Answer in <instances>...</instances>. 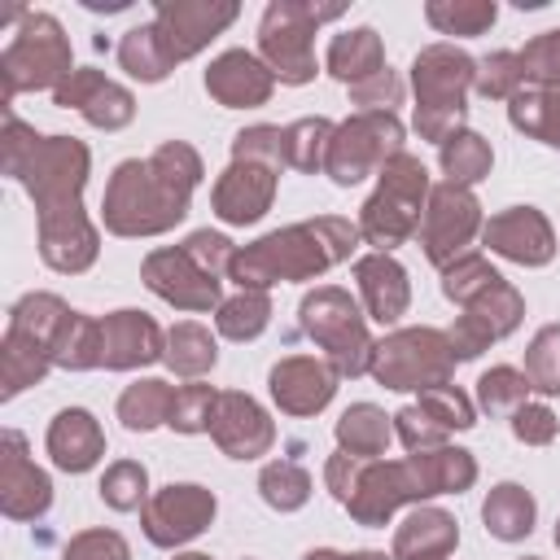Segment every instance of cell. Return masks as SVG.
Wrapping results in <instances>:
<instances>
[{
	"mask_svg": "<svg viewBox=\"0 0 560 560\" xmlns=\"http://www.w3.org/2000/svg\"><path fill=\"white\" fill-rule=\"evenodd\" d=\"M4 175L18 179L39 214V258L61 271L79 276L101 254V232L83 214V188H88V144L74 136H39L26 127L13 109H4Z\"/></svg>",
	"mask_w": 560,
	"mask_h": 560,
	"instance_id": "cell-1",
	"label": "cell"
},
{
	"mask_svg": "<svg viewBox=\"0 0 560 560\" xmlns=\"http://www.w3.org/2000/svg\"><path fill=\"white\" fill-rule=\"evenodd\" d=\"M206 166L188 140H162L149 158H127L114 166L101 201L105 232L114 236H162L184 223L192 188Z\"/></svg>",
	"mask_w": 560,
	"mask_h": 560,
	"instance_id": "cell-2",
	"label": "cell"
},
{
	"mask_svg": "<svg viewBox=\"0 0 560 560\" xmlns=\"http://www.w3.org/2000/svg\"><path fill=\"white\" fill-rule=\"evenodd\" d=\"M359 223L341 219V214H319V219H302L289 228H276L267 236H258L254 245H241L232 258L228 280H236L241 289H271V284H289V280H315L328 267L346 262L359 245Z\"/></svg>",
	"mask_w": 560,
	"mask_h": 560,
	"instance_id": "cell-3",
	"label": "cell"
},
{
	"mask_svg": "<svg viewBox=\"0 0 560 560\" xmlns=\"http://www.w3.org/2000/svg\"><path fill=\"white\" fill-rule=\"evenodd\" d=\"M324 481L332 499L359 521V525H389L398 508L424 503V486L416 472V459H359V455H328Z\"/></svg>",
	"mask_w": 560,
	"mask_h": 560,
	"instance_id": "cell-4",
	"label": "cell"
},
{
	"mask_svg": "<svg viewBox=\"0 0 560 560\" xmlns=\"http://www.w3.org/2000/svg\"><path fill=\"white\" fill-rule=\"evenodd\" d=\"M477 83V61L455 44H429L411 61V88H416V131L420 140H433L438 149L464 131L468 118V92Z\"/></svg>",
	"mask_w": 560,
	"mask_h": 560,
	"instance_id": "cell-5",
	"label": "cell"
},
{
	"mask_svg": "<svg viewBox=\"0 0 560 560\" xmlns=\"http://www.w3.org/2000/svg\"><path fill=\"white\" fill-rule=\"evenodd\" d=\"M18 31L0 52V101L4 109H13V96L22 92H57L79 66L70 61V39L61 31V22L52 13H31L18 9L13 13Z\"/></svg>",
	"mask_w": 560,
	"mask_h": 560,
	"instance_id": "cell-6",
	"label": "cell"
},
{
	"mask_svg": "<svg viewBox=\"0 0 560 560\" xmlns=\"http://www.w3.org/2000/svg\"><path fill=\"white\" fill-rule=\"evenodd\" d=\"M429 192H433V184H429L424 162L402 149L398 158H389L376 171V188H372V197L359 210V236L376 254H389L394 245H402L407 236L420 232Z\"/></svg>",
	"mask_w": 560,
	"mask_h": 560,
	"instance_id": "cell-7",
	"label": "cell"
},
{
	"mask_svg": "<svg viewBox=\"0 0 560 560\" xmlns=\"http://www.w3.org/2000/svg\"><path fill=\"white\" fill-rule=\"evenodd\" d=\"M302 332L324 350V359L332 363L337 376H363L372 368V332H368V315L359 311V302L337 289V284H315L302 306H298Z\"/></svg>",
	"mask_w": 560,
	"mask_h": 560,
	"instance_id": "cell-8",
	"label": "cell"
},
{
	"mask_svg": "<svg viewBox=\"0 0 560 560\" xmlns=\"http://www.w3.org/2000/svg\"><path fill=\"white\" fill-rule=\"evenodd\" d=\"M346 4H311V0H271L262 9L258 22V57L267 61V70L289 83L302 88L315 79V26L341 18Z\"/></svg>",
	"mask_w": 560,
	"mask_h": 560,
	"instance_id": "cell-9",
	"label": "cell"
},
{
	"mask_svg": "<svg viewBox=\"0 0 560 560\" xmlns=\"http://www.w3.org/2000/svg\"><path fill=\"white\" fill-rule=\"evenodd\" d=\"M455 350L446 328H394L376 341L372 350V376L385 389H429V385H446L455 376Z\"/></svg>",
	"mask_w": 560,
	"mask_h": 560,
	"instance_id": "cell-10",
	"label": "cell"
},
{
	"mask_svg": "<svg viewBox=\"0 0 560 560\" xmlns=\"http://www.w3.org/2000/svg\"><path fill=\"white\" fill-rule=\"evenodd\" d=\"M398 153H402V122H398V114H350L332 131L324 175L337 188H354L359 179L376 175Z\"/></svg>",
	"mask_w": 560,
	"mask_h": 560,
	"instance_id": "cell-11",
	"label": "cell"
},
{
	"mask_svg": "<svg viewBox=\"0 0 560 560\" xmlns=\"http://www.w3.org/2000/svg\"><path fill=\"white\" fill-rule=\"evenodd\" d=\"M214 512H219L214 490H206L197 481H171V486L153 490L149 503L140 508V529L153 547L171 551V547H184L197 534H206Z\"/></svg>",
	"mask_w": 560,
	"mask_h": 560,
	"instance_id": "cell-12",
	"label": "cell"
},
{
	"mask_svg": "<svg viewBox=\"0 0 560 560\" xmlns=\"http://www.w3.org/2000/svg\"><path fill=\"white\" fill-rule=\"evenodd\" d=\"M481 232V206L472 188L459 184H433L424 219H420V249L433 267H451L459 254H468V241Z\"/></svg>",
	"mask_w": 560,
	"mask_h": 560,
	"instance_id": "cell-13",
	"label": "cell"
},
{
	"mask_svg": "<svg viewBox=\"0 0 560 560\" xmlns=\"http://www.w3.org/2000/svg\"><path fill=\"white\" fill-rule=\"evenodd\" d=\"M241 4L232 0H158L153 9V26H158V39L171 57V66L197 57L214 35H223L232 22H236Z\"/></svg>",
	"mask_w": 560,
	"mask_h": 560,
	"instance_id": "cell-14",
	"label": "cell"
},
{
	"mask_svg": "<svg viewBox=\"0 0 560 560\" xmlns=\"http://www.w3.org/2000/svg\"><path fill=\"white\" fill-rule=\"evenodd\" d=\"M464 315L446 328L455 359H477L481 350H490V341H503L508 332H516V324L525 319V298L516 293V284L499 280L486 293H477L468 306H459Z\"/></svg>",
	"mask_w": 560,
	"mask_h": 560,
	"instance_id": "cell-15",
	"label": "cell"
},
{
	"mask_svg": "<svg viewBox=\"0 0 560 560\" xmlns=\"http://www.w3.org/2000/svg\"><path fill=\"white\" fill-rule=\"evenodd\" d=\"M140 280L149 284V293H158L175 311H219L223 306V280L201 271L179 245L144 254Z\"/></svg>",
	"mask_w": 560,
	"mask_h": 560,
	"instance_id": "cell-16",
	"label": "cell"
},
{
	"mask_svg": "<svg viewBox=\"0 0 560 560\" xmlns=\"http://www.w3.org/2000/svg\"><path fill=\"white\" fill-rule=\"evenodd\" d=\"M52 508V481L31 459L18 429L0 433V512L9 521H39Z\"/></svg>",
	"mask_w": 560,
	"mask_h": 560,
	"instance_id": "cell-17",
	"label": "cell"
},
{
	"mask_svg": "<svg viewBox=\"0 0 560 560\" xmlns=\"http://www.w3.org/2000/svg\"><path fill=\"white\" fill-rule=\"evenodd\" d=\"M481 245L521 267H547L556 258V232L538 206H508L481 223Z\"/></svg>",
	"mask_w": 560,
	"mask_h": 560,
	"instance_id": "cell-18",
	"label": "cell"
},
{
	"mask_svg": "<svg viewBox=\"0 0 560 560\" xmlns=\"http://www.w3.org/2000/svg\"><path fill=\"white\" fill-rule=\"evenodd\" d=\"M276 179L280 171L267 162H249V158H232L228 171L214 179L210 188V206L228 228H249L258 223L271 201H276Z\"/></svg>",
	"mask_w": 560,
	"mask_h": 560,
	"instance_id": "cell-19",
	"label": "cell"
},
{
	"mask_svg": "<svg viewBox=\"0 0 560 560\" xmlns=\"http://www.w3.org/2000/svg\"><path fill=\"white\" fill-rule=\"evenodd\" d=\"M214 446L228 455V459H258L271 451L276 442V424L271 416L241 389H219L214 398V411H210V429Z\"/></svg>",
	"mask_w": 560,
	"mask_h": 560,
	"instance_id": "cell-20",
	"label": "cell"
},
{
	"mask_svg": "<svg viewBox=\"0 0 560 560\" xmlns=\"http://www.w3.org/2000/svg\"><path fill=\"white\" fill-rule=\"evenodd\" d=\"M52 105L79 109L83 122L96 127V131H118V127H127V122L136 118V96H131L122 83H114V79H105L101 70H92V66H79V70L52 92Z\"/></svg>",
	"mask_w": 560,
	"mask_h": 560,
	"instance_id": "cell-21",
	"label": "cell"
},
{
	"mask_svg": "<svg viewBox=\"0 0 560 560\" xmlns=\"http://www.w3.org/2000/svg\"><path fill=\"white\" fill-rule=\"evenodd\" d=\"M166 354V332L144 311H109L101 319V368L105 372H131L149 368Z\"/></svg>",
	"mask_w": 560,
	"mask_h": 560,
	"instance_id": "cell-22",
	"label": "cell"
},
{
	"mask_svg": "<svg viewBox=\"0 0 560 560\" xmlns=\"http://www.w3.org/2000/svg\"><path fill=\"white\" fill-rule=\"evenodd\" d=\"M337 381H341V376L332 372L328 359L289 354V359H280V363L271 368L267 389H271V398H276V407H280L284 416H315V411H324V407L332 402Z\"/></svg>",
	"mask_w": 560,
	"mask_h": 560,
	"instance_id": "cell-23",
	"label": "cell"
},
{
	"mask_svg": "<svg viewBox=\"0 0 560 560\" xmlns=\"http://www.w3.org/2000/svg\"><path fill=\"white\" fill-rule=\"evenodd\" d=\"M271 88H276V74L267 70V61L245 48L219 52L206 70V92L223 109H258L271 101Z\"/></svg>",
	"mask_w": 560,
	"mask_h": 560,
	"instance_id": "cell-24",
	"label": "cell"
},
{
	"mask_svg": "<svg viewBox=\"0 0 560 560\" xmlns=\"http://www.w3.org/2000/svg\"><path fill=\"white\" fill-rule=\"evenodd\" d=\"M354 284H359V298L368 306V319L376 324H398L411 306V280H407V267L394 258V254H363L354 258Z\"/></svg>",
	"mask_w": 560,
	"mask_h": 560,
	"instance_id": "cell-25",
	"label": "cell"
},
{
	"mask_svg": "<svg viewBox=\"0 0 560 560\" xmlns=\"http://www.w3.org/2000/svg\"><path fill=\"white\" fill-rule=\"evenodd\" d=\"M44 446H48V455L61 472H88L105 455V433H101V424L88 407H66V411L52 416Z\"/></svg>",
	"mask_w": 560,
	"mask_h": 560,
	"instance_id": "cell-26",
	"label": "cell"
},
{
	"mask_svg": "<svg viewBox=\"0 0 560 560\" xmlns=\"http://www.w3.org/2000/svg\"><path fill=\"white\" fill-rule=\"evenodd\" d=\"M459 547V525L446 508H429V503H416L402 525L394 529V547L389 556L394 560H446L451 551Z\"/></svg>",
	"mask_w": 560,
	"mask_h": 560,
	"instance_id": "cell-27",
	"label": "cell"
},
{
	"mask_svg": "<svg viewBox=\"0 0 560 560\" xmlns=\"http://www.w3.org/2000/svg\"><path fill=\"white\" fill-rule=\"evenodd\" d=\"M324 66H328L332 79H341L346 88H354V83H363V79H372V74L385 70V44H381V35L372 26H350V31L332 35Z\"/></svg>",
	"mask_w": 560,
	"mask_h": 560,
	"instance_id": "cell-28",
	"label": "cell"
},
{
	"mask_svg": "<svg viewBox=\"0 0 560 560\" xmlns=\"http://www.w3.org/2000/svg\"><path fill=\"white\" fill-rule=\"evenodd\" d=\"M481 521H486V534L499 538V542H521L534 534V521H538V503L525 486L516 481H499L490 486L486 503H481Z\"/></svg>",
	"mask_w": 560,
	"mask_h": 560,
	"instance_id": "cell-29",
	"label": "cell"
},
{
	"mask_svg": "<svg viewBox=\"0 0 560 560\" xmlns=\"http://www.w3.org/2000/svg\"><path fill=\"white\" fill-rule=\"evenodd\" d=\"M394 442V416H385L376 402H350L337 416V451L359 459H385Z\"/></svg>",
	"mask_w": 560,
	"mask_h": 560,
	"instance_id": "cell-30",
	"label": "cell"
},
{
	"mask_svg": "<svg viewBox=\"0 0 560 560\" xmlns=\"http://www.w3.org/2000/svg\"><path fill=\"white\" fill-rule=\"evenodd\" d=\"M416 459V472H420V486L424 494H464L472 481H477V459L472 451L464 446H438V451H411Z\"/></svg>",
	"mask_w": 560,
	"mask_h": 560,
	"instance_id": "cell-31",
	"label": "cell"
},
{
	"mask_svg": "<svg viewBox=\"0 0 560 560\" xmlns=\"http://www.w3.org/2000/svg\"><path fill=\"white\" fill-rule=\"evenodd\" d=\"M162 363H166L175 376H184V381H201V376L219 363V341L210 337L206 324L179 319V324L166 332V354H162Z\"/></svg>",
	"mask_w": 560,
	"mask_h": 560,
	"instance_id": "cell-32",
	"label": "cell"
},
{
	"mask_svg": "<svg viewBox=\"0 0 560 560\" xmlns=\"http://www.w3.org/2000/svg\"><path fill=\"white\" fill-rule=\"evenodd\" d=\"M48 368H52V354L39 341L4 328V341H0V398H18L26 385L44 381Z\"/></svg>",
	"mask_w": 560,
	"mask_h": 560,
	"instance_id": "cell-33",
	"label": "cell"
},
{
	"mask_svg": "<svg viewBox=\"0 0 560 560\" xmlns=\"http://www.w3.org/2000/svg\"><path fill=\"white\" fill-rule=\"evenodd\" d=\"M508 122L551 149H560V88H521L508 101Z\"/></svg>",
	"mask_w": 560,
	"mask_h": 560,
	"instance_id": "cell-34",
	"label": "cell"
},
{
	"mask_svg": "<svg viewBox=\"0 0 560 560\" xmlns=\"http://www.w3.org/2000/svg\"><path fill=\"white\" fill-rule=\"evenodd\" d=\"M171 402H175V385H166L158 376H144V381H136L118 394V420L131 433H149V429L166 424Z\"/></svg>",
	"mask_w": 560,
	"mask_h": 560,
	"instance_id": "cell-35",
	"label": "cell"
},
{
	"mask_svg": "<svg viewBox=\"0 0 560 560\" xmlns=\"http://www.w3.org/2000/svg\"><path fill=\"white\" fill-rule=\"evenodd\" d=\"M438 158H442V175H446V184H459V188H472V184H481L486 175H490V166H494V149H490V140L486 136H477V131H455L442 149H438Z\"/></svg>",
	"mask_w": 560,
	"mask_h": 560,
	"instance_id": "cell-36",
	"label": "cell"
},
{
	"mask_svg": "<svg viewBox=\"0 0 560 560\" xmlns=\"http://www.w3.org/2000/svg\"><path fill=\"white\" fill-rule=\"evenodd\" d=\"M118 66L131 79H140V83H162L175 70L171 57H166V48H162V39H158V26L153 22H140V26H131L118 39Z\"/></svg>",
	"mask_w": 560,
	"mask_h": 560,
	"instance_id": "cell-37",
	"label": "cell"
},
{
	"mask_svg": "<svg viewBox=\"0 0 560 560\" xmlns=\"http://www.w3.org/2000/svg\"><path fill=\"white\" fill-rule=\"evenodd\" d=\"M267 324H271V293L267 289H241V293L223 298V306L214 311V328L228 341H254Z\"/></svg>",
	"mask_w": 560,
	"mask_h": 560,
	"instance_id": "cell-38",
	"label": "cell"
},
{
	"mask_svg": "<svg viewBox=\"0 0 560 560\" xmlns=\"http://www.w3.org/2000/svg\"><path fill=\"white\" fill-rule=\"evenodd\" d=\"M332 131H337V122H328V118H319V114L289 122V127H284V166H293V171H302V175L324 171Z\"/></svg>",
	"mask_w": 560,
	"mask_h": 560,
	"instance_id": "cell-39",
	"label": "cell"
},
{
	"mask_svg": "<svg viewBox=\"0 0 560 560\" xmlns=\"http://www.w3.org/2000/svg\"><path fill=\"white\" fill-rule=\"evenodd\" d=\"M52 363L66 368V372H92L101 368V319L74 311L52 346Z\"/></svg>",
	"mask_w": 560,
	"mask_h": 560,
	"instance_id": "cell-40",
	"label": "cell"
},
{
	"mask_svg": "<svg viewBox=\"0 0 560 560\" xmlns=\"http://www.w3.org/2000/svg\"><path fill=\"white\" fill-rule=\"evenodd\" d=\"M424 18L442 35H486L499 18L494 0H429Z\"/></svg>",
	"mask_w": 560,
	"mask_h": 560,
	"instance_id": "cell-41",
	"label": "cell"
},
{
	"mask_svg": "<svg viewBox=\"0 0 560 560\" xmlns=\"http://www.w3.org/2000/svg\"><path fill=\"white\" fill-rule=\"evenodd\" d=\"M258 494L276 512H298L311 499V472L298 459H271L258 472Z\"/></svg>",
	"mask_w": 560,
	"mask_h": 560,
	"instance_id": "cell-42",
	"label": "cell"
},
{
	"mask_svg": "<svg viewBox=\"0 0 560 560\" xmlns=\"http://www.w3.org/2000/svg\"><path fill=\"white\" fill-rule=\"evenodd\" d=\"M529 376L521 372V368H508V363H499V368H490V372H481V381H477V407L486 411V416H512L516 407H525L529 402Z\"/></svg>",
	"mask_w": 560,
	"mask_h": 560,
	"instance_id": "cell-43",
	"label": "cell"
},
{
	"mask_svg": "<svg viewBox=\"0 0 560 560\" xmlns=\"http://www.w3.org/2000/svg\"><path fill=\"white\" fill-rule=\"evenodd\" d=\"M101 503L114 512H136L149 503V468L140 459H114L101 472Z\"/></svg>",
	"mask_w": 560,
	"mask_h": 560,
	"instance_id": "cell-44",
	"label": "cell"
},
{
	"mask_svg": "<svg viewBox=\"0 0 560 560\" xmlns=\"http://www.w3.org/2000/svg\"><path fill=\"white\" fill-rule=\"evenodd\" d=\"M503 276L490 267L486 254H459L451 267H442V293L455 302V306H468L477 293H486L490 284H499Z\"/></svg>",
	"mask_w": 560,
	"mask_h": 560,
	"instance_id": "cell-45",
	"label": "cell"
},
{
	"mask_svg": "<svg viewBox=\"0 0 560 560\" xmlns=\"http://www.w3.org/2000/svg\"><path fill=\"white\" fill-rule=\"evenodd\" d=\"M529 385L538 394H560V324H542L534 341L525 346V368Z\"/></svg>",
	"mask_w": 560,
	"mask_h": 560,
	"instance_id": "cell-46",
	"label": "cell"
},
{
	"mask_svg": "<svg viewBox=\"0 0 560 560\" xmlns=\"http://www.w3.org/2000/svg\"><path fill=\"white\" fill-rule=\"evenodd\" d=\"M477 96L486 101H512L521 88H525V70H521V57L516 52H490L477 61Z\"/></svg>",
	"mask_w": 560,
	"mask_h": 560,
	"instance_id": "cell-47",
	"label": "cell"
},
{
	"mask_svg": "<svg viewBox=\"0 0 560 560\" xmlns=\"http://www.w3.org/2000/svg\"><path fill=\"white\" fill-rule=\"evenodd\" d=\"M214 398H219V389L206 385V381H188V385H179L166 424H171L175 433H206V429H210Z\"/></svg>",
	"mask_w": 560,
	"mask_h": 560,
	"instance_id": "cell-48",
	"label": "cell"
},
{
	"mask_svg": "<svg viewBox=\"0 0 560 560\" xmlns=\"http://www.w3.org/2000/svg\"><path fill=\"white\" fill-rule=\"evenodd\" d=\"M446 433H455V429H472L477 424V407H472V398L459 389V385H429V389H420V398H416Z\"/></svg>",
	"mask_w": 560,
	"mask_h": 560,
	"instance_id": "cell-49",
	"label": "cell"
},
{
	"mask_svg": "<svg viewBox=\"0 0 560 560\" xmlns=\"http://www.w3.org/2000/svg\"><path fill=\"white\" fill-rule=\"evenodd\" d=\"M516 57L525 70V88H560V26L534 35Z\"/></svg>",
	"mask_w": 560,
	"mask_h": 560,
	"instance_id": "cell-50",
	"label": "cell"
},
{
	"mask_svg": "<svg viewBox=\"0 0 560 560\" xmlns=\"http://www.w3.org/2000/svg\"><path fill=\"white\" fill-rule=\"evenodd\" d=\"M394 438L407 446V451H438V446H446V429L420 407V402H407L398 416H394Z\"/></svg>",
	"mask_w": 560,
	"mask_h": 560,
	"instance_id": "cell-51",
	"label": "cell"
},
{
	"mask_svg": "<svg viewBox=\"0 0 560 560\" xmlns=\"http://www.w3.org/2000/svg\"><path fill=\"white\" fill-rule=\"evenodd\" d=\"M232 158H249V162H267V166H284V127L258 122L232 136Z\"/></svg>",
	"mask_w": 560,
	"mask_h": 560,
	"instance_id": "cell-52",
	"label": "cell"
},
{
	"mask_svg": "<svg viewBox=\"0 0 560 560\" xmlns=\"http://www.w3.org/2000/svg\"><path fill=\"white\" fill-rule=\"evenodd\" d=\"M201 271H210V276H228L232 271V258H236V245L223 236V232H210V228H201V232H188L184 236V245H179Z\"/></svg>",
	"mask_w": 560,
	"mask_h": 560,
	"instance_id": "cell-53",
	"label": "cell"
},
{
	"mask_svg": "<svg viewBox=\"0 0 560 560\" xmlns=\"http://www.w3.org/2000/svg\"><path fill=\"white\" fill-rule=\"evenodd\" d=\"M350 101L359 105V114H394V105H402V79L385 66L381 74L354 83L350 88Z\"/></svg>",
	"mask_w": 560,
	"mask_h": 560,
	"instance_id": "cell-54",
	"label": "cell"
},
{
	"mask_svg": "<svg viewBox=\"0 0 560 560\" xmlns=\"http://www.w3.org/2000/svg\"><path fill=\"white\" fill-rule=\"evenodd\" d=\"M61 560H131V547L118 529H83L66 542Z\"/></svg>",
	"mask_w": 560,
	"mask_h": 560,
	"instance_id": "cell-55",
	"label": "cell"
},
{
	"mask_svg": "<svg viewBox=\"0 0 560 560\" xmlns=\"http://www.w3.org/2000/svg\"><path fill=\"white\" fill-rule=\"evenodd\" d=\"M556 433H560V420H556V411L547 402H525V407L512 411V438L516 442L547 446V442H556Z\"/></svg>",
	"mask_w": 560,
	"mask_h": 560,
	"instance_id": "cell-56",
	"label": "cell"
},
{
	"mask_svg": "<svg viewBox=\"0 0 560 560\" xmlns=\"http://www.w3.org/2000/svg\"><path fill=\"white\" fill-rule=\"evenodd\" d=\"M302 560H346V551H332V547H315V551H306Z\"/></svg>",
	"mask_w": 560,
	"mask_h": 560,
	"instance_id": "cell-57",
	"label": "cell"
},
{
	"mask_svg": "<svg viewBox=\"0 0 560 560\" xmlns=\"http://www.w3.org/2000/svg\"><path fill=\"white\" fill-rule=\"evenodd\" d=\"M346 560H394V556H385V551H350Z\"/></svg>",
	"mask_w": 560,
	"mask_h": 560,
	"instance_id": "cell-58",
	"label": "cell"
},
{
	"mask_svg": "<svg viewBox=\"0 0 560 560\" xmlns=\"http://www.w3.org/2000/svg\"><path fill=\"white\" fill-rule=\"evenodd\" d=\"M175 560H210V556H201V551H184V556H175Z\"/></svg>",
	"mask_w": 560,
	"mask_h": 560,
	"instance_id": "cell-59",
	"label": "cell"
},
{
	"mask_svg": "<svg viewBox=\"0 0 560 560\" xmlns=\"http://www.w3.org/2000/svg\"><path fill=\"white\" fill-rule=\"evenodd\" d=\"M556 547H560V521H556Z\"/></svg>",
	"mask_w": 560,
	"mask_h": 560,
	"instance_id": "cell-60",
	"label": "cell"
},
{
	"mask_svg": "<svg viewBox=\"0 0 560 560\" xmlns=\"http://www.w3.org/2000/svg\"><path fill=\"white\" fill-rule=\"evenodd\" d=\"M521 560H538V556H521Z\"/></svg>",
	"mask_w": 560,
	"mask_h": 560,
	"instance_id": "cell-61",
	"label": "cell"
}]
</instances>
